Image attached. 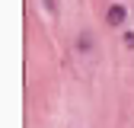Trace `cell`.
I'll return each mask as SVG.
<instances>
[{
  "mask_svg": "<svg viewBox=\"0 0 134 128\" xmlns=\"http://www.w3.org/2000/svg\"><path fill=\"white\" fill-rule=\"evenodd\" d=\"M128 23V7L125 3H109V10H105V26H112V29H118V26H125Z\"/></svg>",
  "mask_w": 134,
  "mask_h": 128,
  "instance_id": "cell-1",
  "label": "cell"
},
{
  "mask_svg": "<svg viewBox=\"0 0 134 128\" xmlns=\"http://www.w3.org/2000/svg\"><path fill=\"white\" fill-rule=\"evenodd\" d=\"M77 51H93V35H90V32H80V39H77Z\"/></svg>",
  "mask_w": 134,
  "mask_h": 128,
  "instance_id": "cell-2",
  "label": "cell"
},
{
  "mask_svg": "<svg viewBox=\"0 0 134 128\" xmlns=\"http://www.w3.org/2000/svg\"><path fill=\"white\" fill-rule=\"evenodd\" d=\"M121 42H125V48H134V32H125Z\"/></svg>",
  "mask_w": 134,
  "mask_h": 128,
  "instance_id": "cell-3",
  "label": "cell"
},
{
  "mask_svg": "<svg viewBox=\"0 0 134 128\" xmlns=\"http://www.w3.org/2000/svg\"><path fill=\"white\" fill-rule=\"evenodd\" d=\"M45 7H48V10H54V0H45Z\"/></svg>",
  "mask_w": 134,
  "mask_h": 128,
  "instance_id": "cell-4",
  "label": "cell"
}]
</instances>
